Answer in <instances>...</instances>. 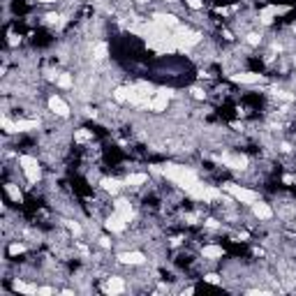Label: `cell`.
I'll list each match as a JSON object with an SVG mask.
<instances>
[{"instance_id": "8", "label": "cell", "mask_w": 296, "mask_h": 296, "mask_svg": "<svg viewBox=\"0 0 296 296\" xmlns=\"http://www.w3.org/2000/svg\"><path fill=\"white\" fill-rule=\"evenodd\" d=\"M127 289V285H125V280L121 278V275H111V278H106L105 282V292L106 294H123Z\"/></svg>"}, {"instance_id": "5", "label": "cell", "mask_w": 296, "mask_h": 296, "mask_svg": "<svg viewBox=\"0 0 296 296\" xmlns=\"http://www.w3.org/2000/svg\"><path fill=\"white\" fill-rule=\"evenodd\" d=\"M118 261L125 264V266H144L146 264V254L141 250H127V253L118 254Z\"/></svg>"}, {"instance_id": "16", "label": "cell", "mask_w": 296, "mask_h": 296, "mask_svg": "<svg viewBox=\"0 0 296 296\" xmlns=\"http://www.w3.org/2000/svg\"><path fill=\"white\" fill-rule=\"evenodd\" d=\"M5 190H7V194H9V197H12L14 201H17V204H21V190H19L17 185H14V183H7V185H5Z\"/></svg>"}, {"instance_id": "7", "label": "cell", "mask_w": 296, "mask_h": 296, "mask_svg": "<svg viewBox=\"0 0 296 296\" xmlns=\"http://www.w3.org/2000/svg\"><path fill=\"white\" fill-rule=\"evenodd\" d=\"M261 79H264V74H259V72H236V74H232V81H236V84H248V86L259 84Z\"/></svg>"}, {"instance_id": "26", "label": "cell", "mask_w": 296, "mask_h": 296, "mask_svg": "<svg viewBox=\"0 0 296 296\" xmlns=\"http://www.w3.org/2000/svg\"><path fill=\"white\" fill-rule=\"evenodd\" d=\"M294 63H296V61H294Z\"/></svg>"}, {"instance_id": "3", "label": "cell", "mask_w": 296, "mask_h": 296, "mask_svg": "<svg viewBox=\"0 0 296 296\" xmlns=\"http://www.w3.org/2000/svg\"><path fill=\"white\" fill-rule=\"evenodd\" d=\"M105 227L111 232V234H125V229L130 227V222L127 220H123L116 211H113L111 215H106V220H105Z\"/></svg>"}, {"instance_id": "24", "label": "cell", "mask_w": 296, "mask_h": 296, "mask_svg": "<svg viewBox=\"0 0 296 296\" xmlns=\"http://www.w3.org/2000/svg\"><path fill=\"white\" fill-rule=\"evenodd\" d=\"M37 2H42V5H53V2H58V0H37Z\"/></svg>"}, {"instance_id": "20", "label": "cell", "mask_w": 296, "mask_h": 296, "mask_svg": "<svg viewBox=\"0 0 296 296\" xmlns=\"http://www.w3.org/2000/svg\"><path fill=\"white\" fill-rule=\"evenodd\" d=\"M23 250H26V248H23V243H12V245H9V254H12V257L21 254Z\"/></svg>"}, {"instance_id": "21", "label": "cell", "mask_w": 296, "mask_h": 296, "mask_svg": "<svg viewBox=\"0 0 296 296\" xmlns=\"http://www.w3.org/2000/svg\"><path fill=\"white\" fill-rule=\"evenodd\" d=\"M204 280H206V282H213V285H222V278H220L218 273H206Z\"/></svg>"}, {"instance_id": "1", "label": "cell", "mask_w": 296, "mask_h": 296, "mask_svg": "<svg viewBox=\"0 0 296 296\" xmlns=\"http://www.w3.org/2000/svg\"><path fill=\"white\" fill-rule=\"evenodd\" d=\"M17 165L21 167V171H23V176H26V181L30 185H37L42 181V165H40V160L35 155L23 153V155L17 157Z\"/></svg>"}, {"instance_id": "13", "label": "cell", "mask_w": 296, "mask_h": 296, "mask_svg": "<svg viewBox=\"0 0 296 296\" xmlns=\"http://www.w3.org/2000/svg\"><path fill=\"white\" fill-rule=\"evenodd\" d=\"M14 292H23V294H37V285H30V282H23V280H14Z\"/></svg>"}, {"instance_id": "18", "label": "cell", "mask_w": 296, "mask_h": 296, "mask_svg": "<svg viewBox=\"0 0 296 296\" xmlns=\"http://www.w3.org/2000/svg\"><path fill=\"white\" fill-rule=\"evenodd\" d=\"M67 229H70L74 236H81V234H84V229H81V225H79L77 220H67Z\"/></svg>"}, {"instance_id": "12", "label": "cell", "mask_w": 296, "mask_h": 296, "mask_svg": "<svg viewBox=\"0 0 296 296\" xmlns=\"http://www.w3.org/2000/svg\"><path fill=\"white\" fill-rule=\"evenodd\" d=\"M56 86L63 88V90H70V88H74V77H72L70 72H58V77H56Z\"/></svg>"}, {"instance_id": "17", "label": "cell", "mask_w": 296, "mask_h": 296, "mask_svg": "<svg viewBox=\"0 0 296 296\" xmlns=\"http://www.w3.org/2000/svg\"><path fill=\"white\" fill-rule=\"evenodd\" d=\"M245 42L250 44V46H259V44H261V35H259V33H248V35H245Z\"/></svg>"}, {"instance_id": "9", "label": "cell", "mask_w": 296, "mask_h": 296, "mask_svg": "<svg viewBox=\"0 0 296 296\" xmlns=\"http://www.w3.org/2000/svg\"><path fill=\"white\" fill-rule=\"evenodd\" d=\"M253 215L257 220H271V218H273V209H271V204L257 199L253 204Z\"/></svg>"}, {"instance_id": "11", "label": "cell", "mask_w": 296, "mask_h": 296, "mask_svg": "<svg viewBox=\"0 0 296 296\" xmlns=\"http://www.w3.org/2000/svg\"><path fill=\"white\" fill-rule=\"evenodd\" d=\"M222 254H225V250L220 245H204L201 248V257L204 259H220Z\"/></svg>"}, {"instance_id": "10", "label": "cell", "mask_w": 296, "mask_h": 296, "mask_svg": "<svg viewBox=\"0 0 296 296\" xmlns=\"http://www.w3.org/2000/svg\"><path fill=\"white\" fill-rule=\"evenodd\" d=\"M146 181H148V174H144V171H139V174H127L125 176V181H123V188L134 190V188H141Z\"/></svg>"}, {"instance_id": "23", "label": "cell", "mask_w": 296, "mask_h": 296, "mask_svg": "<svg viewBox=\"0 0 296 296\" xmlns=\"http://www.w3.org/2000/svg\"><path fill=\"white\" fill-rule=\"evenodd\" d=\"M53 292H58V289H53V287H37V294H42V296L53 294Z\"/></svg>"}, {"instance_id": "15", "label": "cell", "mask_w": 296, "mask_h": 296, "mask_svg": "<svg viewBox=\"0 0 296 296\" xmlns=\"http://www.w3.org/2000/svg\"><path fill=\"white\" fill-rule=\"evenodd\" d=\"M93 139V132L90 130H84V127H81V130H74V141H77V144H84V141H90Z\"/></svg>"}, {"instance_id": "14", "label": "cell", "mask_w": 296, "mask_h": 296, "mask_svg": "<svg viewBox=\"0 0 296 296\" xmlns=\"http://www.w3.org/2000/svg\"><path fill=\"white\" fill-rule=\"evenodd\" d=\"M121 181H116V178H102V190L111 192V194H116V192L121 190Z\"/></svg>"}, {"instance_id": "25", "label": "cell", "mask_w": 296, "mask_h": 296, "mask_svg": "<svg viewBox=\"0 0 296 296\" xmlns=\"http://www.w3.org/2000/svg\"><path fill=\"white\" fill-rule=\"evenodd\" d=\"M137 2H139V5H148V2H150V0H137Z\"/></svg>"}, {"instance_id": "2", "label": "cell", "mask_w": 296, "mask_h": 296, "mask_svg": "<svg viewBox=\"0 0 296 296\" xmlns=\"http://www.w3.org/2000/svg\"><path fill=\"white\" fill-rule=\"evenodd\" d=\"M222 192H227L229 197H234L238 204H248V206H253L254 201L259 199V192L257 190H250L245 185H236V183H225L222 185Z\"/></svg>"}, {"instance_id": "22", "label": "cell", "mask_w": 296, "mask_h": 296, "mask_svg": "<svg viewBox=\"0 0 296 296\" xmlns=\"http://www.w3.org/2000/svg\"><path fill=\"white\" fill-rule=\"evenodd\" d=\"M185 5L190 9H204V0H185Z\"/></svg>"}, {"instance_id": "6", "label": "cell", "mask_w": 296, "mask_h": 296, "mask_svg": "<svg viewBox=\"0 0 296 296\" xmlns=\"http://www.w3.org/2000/svg\"><path fill=\"white\" fill-rule=\"evenodd\" d=\"M113 211L121 215L123 220H127V222H132L134 220V206L130 204V199H123V197H118V199L113 201Z\"/></svg>"}, {"instance_id": "4", "label": "cell", "mask_w": 296, "mask_h": 296, "mask_svg": "<svg viewBox=\"0 0 296 296\" xmlns=\"http://www.w3.org/2000/svg\"><path fill=\"white\" fill-rule=\"evenodd\" d=\"M49 109H51V113L58 116V118H70V105H67L61 95L49 97Z\"/></svg>"}, {"instance_id": "19", "label": "cell", "mask_w": 296, "mask_h": 296, "mask_svg": "<svg viewBox=\"0 0 296 296\" xmlns=\"http://www.w3.org/2000/svg\"><path fill=\"white\" fill-rule=\"evenodd\" d=\"M192 93V97H194V100H206V88H199V86H194L190 90Z\"/></svg>"}]
</instances>
